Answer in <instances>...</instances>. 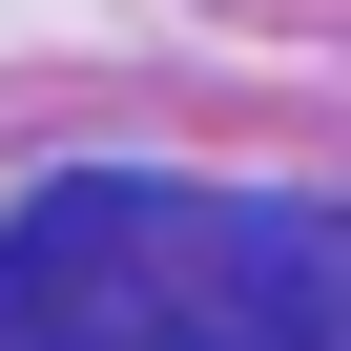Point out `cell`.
<instances>
[{"label": "cell", "instance_id": "obj_1", "mask_svg": "<svg viewBox=\"0 0 351 351\" xmlns=\"http://www.w3.org/2000/svg\"><path fill=\"white\" fill-rule=\"evenodd\" d=\"M0 351H351V228L310 186L62 165L0 207Z\"/></svg>", "mask_w": 351, "mask_h": 351}]
</instances>
